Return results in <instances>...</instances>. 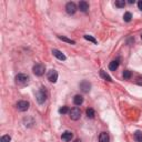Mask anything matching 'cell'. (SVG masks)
I'll return each instance as SVG.
<instances>
[{
    "label": "cell",
    "instance_id": "7c38bea8",
    "mask_svg": "<svg viewBox=\"0 0 142 142\" xmlns=\"http://www.w3.org/2000/svg\"><path fill=\"white\" fill-rule=\"evenodd\" d=\"M73 103H75L76 106H81L83 103V97L80 96V94H76L75 98H73Z\"/></svg>",
    "mask_w": 142,
    "mask_h": 142
},
{
    "label": "cell",
    "instance_id": "8992f818",
    "mask_svg": "<svg viewBox=\"0 0 142 142\" xmlns=\"http://www.w3.org/2000/svg\"><path fill=\"white\" fill-rule=\"evenodd\" d=\"M16 81L18 83H27L29 81V76L25 75V73H19L16 76Z\"/></svg>",
    "mask_w": 142,
    "mask_h": 142
},
{
    "label": "cell",
    "instance_id": "8fae6325",
    "mask_svg": "<svg viewBox=\"0 0 142 142\" xmlns=\"http://www.w3.org/2000/svg\"><path fill=\"white\" fill-rule=\"evenodd\" d=\"M79 9H80V11L82 12H87L89 10V3L87 1H80L79 2Z\"/></svg>",
    "mask_w": 142,
    "mask_h": 142
},
{
    "label": "cell",
    "instance_id": "e0dca14e",
    "mask_svg": "<svg viewBox=\"0 0 142 142\" xmlns=\"http://www.w3.org/2000/svg\"><path fill=\"white\" fill-rule=\"evenodd\" d=\"M58 38H59L60 40L62 41H65V42H68V43H70V45H75L76 43V41H73L69 38H67V37H62V36H58Z\"/></svg>",
    "mask_w": 142,
    "mask_h": 142
},
{
    "label": "cell",
    "instance_id": "5b68a950",
    "mask_svg": "<svg viewBox=\"0 0 142 142\" xmlns=\"http://www.w3.org/2000/svg\"><path fill=\"white\" fill-rule=\"evenodd\" d=\"M66 11L69 14H75L77 11V6L75 2H68L66 4Z\"/></svg>",
    "mask_w": 142,
    "mask_h": 142
},
{
    "label": "cell",
    "instance_id": "2e32d148",
    "mask_svg": "<svg viewBox=\"0 0 142 142\" xmlns=\"http://www.w3.org/2000/svg\"><path fill=\"white\" fill-rule=\"evenodd\" d=\"M134 139L136 142H142V131L138 130L134 132Z\"/></svg>",
    "mask_w": 142,
    "mask_h": 142
},
{
    "label": "cell",
    "instance_id": "ba28073f",
    "mask_svg": "<svg viewBox=\"0 0 142 142\" xmlns=\"http://www.w3.org/2000/svg\"><path fill=\"white\" fill-rule=\"evenodd\" d=\"M48 80L52 83H56L58 80V72L56 70H50L48 72Z\"/></svg>",
    "mask_w": 142,
    "mask_h": 142
},
{
    "label": "cell",
    "instance_id": "52a82bcc",
    "mask_svg": "<svg viewBox=\"0 0 142 142\" xmlns=\"http://www.w3.org/2000/svg\"><path fill=\"white\" fill-rule=\"evenodd\" d=\"M80 89H81V91L83 93H88L89 91H90V89H91V83L89 81H87V80H83L80 83Z\"/></svg>",
    "mask_w": 142,
    "mask_h": 142
},
{
    "label": "cell",
    "instance_id": "83f0119b",
    "mask_svg": "<svg viewBox=\"0 0 142 142\" xmlns=\"http://www.w3.org/2000/svg\"><path fill=\"white\" fill-rule=\"evenodd\" d=\"M75 142H81V140L80 139H77V140H75Z\"/></svg>",
    "mask_w": 142,
    "mask_h": 142
},
{
    "label": "cell",
    "instance_id": "484cf974",
    "mask_svg": "<svg viewBox=\"0 0 142 142\" xmlns=\"http://www.w3.org/2000/svg\"><path fill=\"white\" fill-rule=\"evenodd\" d=\"M138 83H139V85H142V78H138Z\"/></svg>",
    "mask_w": 142,
    "mask_h": 142
},
{
    "label": "cell",
    "instance_id": "d6986e66",
    "mask_svg": "<svg viewBox=\"0 0 142 142\" xmlns=\"http://www.w3.org/2000/svg\"><path fill=\"white\" fill-rule=\"evenodd\" d=\"M131 19H132V14H131V12L127 11V12L123 14V20H124L125 22H130Z\"/></svg>",
    "mask_w": 142,
    "mask_h": 142
},
{
    "label": "cell",
    "instance_id": "277c9868",
    "mask_svg": "<svg viewBox=\"0 0 142 142\" xmlns=\"http://www.w3.org/2000/svg\"><path fill=\"white\" fill-rule=\"evenodd\" d=\"M16 107H17V109L19 110V111L25 112V111H27V110L29 109V102L25 101V100H21V101H19L17 104H16Z\"/></svg>",
    "mask_w": 142,
    "mask_h": 142
},
{
    "label": "cell",
    "instance_id": "ffe728a7",
    "mask_svg": "<svg viewBox=\"0 0 142 142\" xmlns=\"http://www.w3.org/2000/svg\"><path fill=\"white\" fill-rule=\"evenodd\" d=\"M114 4H115V7H118V8H124L125 1H124V0H115Z\"/></svg>",
    "mask_w": 142,
    "mask_h": 142
},
{
    "label": "cell",
    "instance_id": "cb8c5ba5",
    "mask_svg": "<svg viewBox=\"0 0 142 142\" xmlns=\"http://www.w3.org/2000/svg\"><path fill=\"white\" fill-rule=\"evenodd\" d=\"M69 111H70V110H69V108H68V107H62V108L59 109V112L61 114H66V113H68Z\"/></svg>",
    "mask_w": 142,
    "mask_h": 142
},
{
    "label": "cell",
    "instance_id": "44dd1931",
    "mask_svg": "<svg viewBox=\"0 0 142 142\" xmlns=\"http://www.w3.org/2000/svg\"><path fill=\"white\" fill-rule=\"evenodd\" d=\"M83 38H85L86 40H88V41H91V42H93V43H97V39H96V38H93L92 36L85 35V36H83Z\"/></svg>",
    "mask_w": 142,
    "mask_h": 142
},
{
    "label": "cell",
    "instance_id": "4fadbf2b",
    "mask_svg": "<svg viewBox=\"0 0 142 142\" xmlns=\"http://www.w3.org/2000/svg\"><path fill=\"white\" fill-rule=\"evenodd\" d=\"M119 68V61L118 60H113L109 63V69L111 71H115Z\"/></svg>",
    "mask_w": 142,
    "mask_h": 142
},
{
    "label": "cell",
    "instance_id": "f1b7e54d",
    "mask_svg": "<svg viewBox=\"0 0 142 142\" xmlns=\"http://www.w3.org/2000/svg\"><path fill=\"white\" fill-rule=\"evenodd\" d=\"M141 39H142V35H141Z\"/></svg>",
    "mask_w": 142,
    "mask_h": 142
},
{
    "label": "cell",
    "instance_id": "3957f363",
    "mask_svg": "<svg viewBox=\"0 0 142 142\" xmlns=\"http://www.w3.org/2000/svg\"><path fill=\"white\" fill-rule=\"evenodd\" d=\"M69 117H70V119L71 120H75V121H77V120H79L80 119V117H81V111H80V109L79 108H72L70 111H69Z\"/></svg>",
    "mask_w": 142,
    "mask_h": 142
},
{
    "label": "cell",
    "instance_id": "7a4b0ae2",
    "mask_svg": "<svg viewBox=\"0 0 142 142\" xmlns=\"http://www.w3.org/2000/svg\"><path fill=\"white\" fill-rule=\"evenodd\" d=\"M32 71L36 76H38V77H41L42 75H45V71H46V67L45 65L42 63H37L36 66H33L32 68Z\"/></svg>",
    "mask_w": 142,
    "mask_h": 142
},
{
    "label": "cell",
    "instance_id": "d4e9b609",
    "mask_svg": "<svg viewBox=\"0 0 142 142\" xmlns=\"http://www.w3.org/2000/svg\"><path fill=\"white\" fill-rule=\"evenodd\" d=\"M138 8H139L140 10H142V0H140V1L138 2Z\"/></svg>",
    "mask_w": 142,
    "mask_h": 142
},
{
    "label": "cell",
    "instance_id": "30bf717a",
    "mask_svg": "<svg viewBox=\"0 0 142 142\" xmlns=\"http://www.w3.org/2000/svg\"><path fill=\"white\" fill-rule=\"evenodd\" d=\"M72 138H73V133L70 132V131H66V132H63V133H62V135H61V139L63 141H66V142L71 141Z\"/></svg>",
    "mask_w": 142,
    "mask_h": 142
},
{
    "label": "cell",
    "instance_id": "603a6c76",
    "mask_svg": "<svg viewBox=\"0 0 142 142\" xmlns=\"http://www.w3.org/2000/svg\"><path fill=\"white\" fill-rule=\"evenodd\" d=\"M10 140H11V136H10L9 134H6V135H2L1 136V142H10Z\"/></svg>",
    "mask_w": 142,
    "mask_h": 142
},
{
    "label": "cell",
    "instance_id": "5bb4252c",
    "mask_svg": "<svg viewBox=\"0 0 142 142\" xmlns=\"http://www.w3.org/2000/svg\"><path fill=\"white\" fill-rule=\"evenodd\" d=\"M99 142H109V134L107 132H101L99 135Z\"/></svg>",
    "mask_w": 142,
    "mask_h": 142
},
{
    "label": "cell",
    "instance_id": "6da1fadb",
    "mask_svg": "<svg viewBox=\"0 0 142 142\" xmlns=\"http://www.w3.org/2000/svg\"><path fill=\"white\" fill-rule=\"evenodd\" d=\"M47 91H46V89L45 88H40V90L37 92V101H38L40 104H42L46 102V100H47Z\"/></svg>",
    "mask_w": 142,
    "mask_h": 142
},
{
    "label": "cell",
    "instance_id": "ac0fdd59",
    "mask_svg": "<svg viewBox=\"0 0 142 142\" xmlns=\"http://www.w3.org/2000/svg\"><path fill=\"white\" fill-rule=\"evenodd\" d=\"M86 113H87V117H88V118H90V119L94 118V115H96V113H94V110H93L92 108H89V109H87Z\"/></svg>",
    "mask_w": 142,
    "mask_h": 142
},
{
    "label": "cell",
    "instance_id": "9c48e42d",
    "mask_svg": "<svg viewBox=\"0 0 142 142\" xmlns=\"http://www.w3.org/2000/svg\"><path fill=\"white\" fill-rule=\"evenodd\" d=\"M52 53H53V56L57 58V59H59V60H61V61H65V60L67 59L66 56L62 53L60 50H58V49H53V50H52Z\"/></svg>",
    "mask_w": 142,
    "mask_h": 142
},
{
    "label": "cell",
    "instance_id": "7402d4cb",
    "mask_svg": "<svg viewBox=\"0 0 142 142\" xmlns=\"http://www.w3.org/2000/svg\"><path fill=\"white\" fill-rule=\"evenodd\" d=\"M131 77H132V72H131L130 70H125L123 72V78L125 79V80H129Z\"/></svg>",
    "mask_w": 142,
    "mask_h": 142
},
{
    "label": "cell",
    "instance_id": "9a60e30c",
    "mask_svg": "<svg viewBox=\"0 0 142 142\" xmlns=\"http://www.w3.org/2000/svg\"><path fill=\"white\" fill-rule=\"evenodd\" d=\"M100 77L103 78L104 80H107V81H109V82H112L111 77H110V76L108 75V73L104 72V70H100Z\"/></svg>",
    "mask_w": 142,
    "mask_h": 142
},
{
    "label": "cell",
    "instance_id": "4316f807",
    "mask_svg": "<svg viewBox=\"0 0 142 142\" xmlns=\"http://www.w3.org/2000/svg\"><path fill=\"white\" fill-rule=\"evenodd\" d=\"M128 2H129L130 4H132V3H134L135 1H134V0H129V1H128Z\"/></svg>",
    "mask_w": 142,
    "mask_h": 142
}]
</instances>
